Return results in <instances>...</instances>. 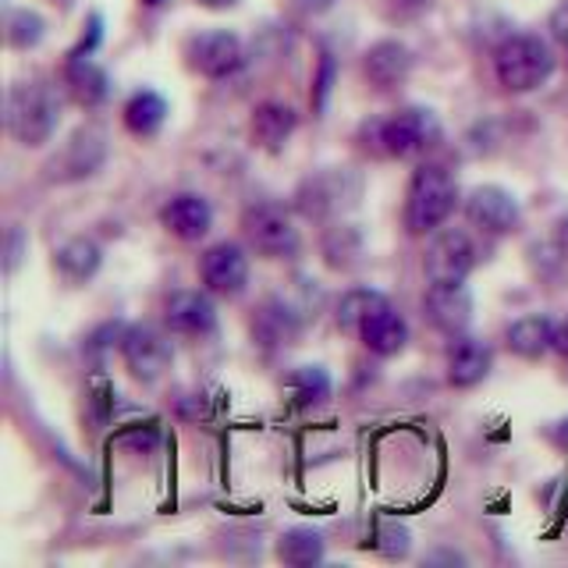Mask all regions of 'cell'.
Returning <instances> with one entry per match:
<instances>
[{"mask_svg":"<svg viewBox=\"0 0 568 568\" xmlns=\"http://www.w3.org/2000/svg\"><path fill=\"white\" fill-rule=\"evenodd\" d=\"M103 263V248L97 239H85V235H75L68 239L58 253H53V271L61 274L64 284H85L93 281L97 271Z\"/></svg>","mask_w":568,"mask_h":568,"instance_id":"obj_20","label":"cell"},{"mask_svg":"<svg viewBox=\"0 0 568 568\" xmlns=\"http://www.w3.org/2000/svg\"><path fill=\"white\" fill-rule=\"evenodd\" d=\"M550 36H555L558 47L568 53V0H565V4H558L555 14H550Z\"/></svg>","mask_w":568,"mask_h":568,"instance_id":"obj_29","label":"cell"},{"mask_svg":"<svg viewBox=\"0 0 568 568\" xmlns=\"http://www.w3.org/2000/svg\"><path fill=\"white\" fill-rule=\"evenodd\" d=\"M494 75L508 93H532L555 75V50L532 32L508 36L494 53Z\"/></svg>","mask_w":568,"mask_h":568,"instance_id":"obj_3","label":"cell"},{"mask_svg":"<svg viewBox=\"0 0 568 568\" xmlns=\"http://www.w3.org/2000/svg\"><path fill=\"white\" fill-rule=\"evenodd\" d=\"M200 281L210 295L239 298L248 288V256L235 242H217L200 256Z\"/></svg>","mask_w":568,"mask_h":568,"instance_id":"obj_10","label":"cell"},{"mask_svg":"<svg viewBox=\"0 0 568 568\" xmlns=\"http://www.w3.org/2000/svg\"><path fill=\"white\" fill-rule=\"evenodd\" d=\"M118 352H121L124 369H129L132 381H139V384L160 381L171 369V359H174L171 337L160 327H153V324L124 327L121 337H118Z\"/></svg>","mask_w":568,"mask_h":568,"instance_id":"obj_7","label":"cell"},{"mask_svg":"<svg viewBox=\"0 0 568 568\" xmlns=\"http://www.w3.org/2000/svg\"><path fill=\"white\" fill-rule=\"evenodd\" d=\"M466 221L473 227L484 231V235L505 239V235H511V231L523 224V210H519V200H515L508 189H501V185H476L466 195Z\"/></svg>","mask_w":568,"mask_h":568,"instance_id":"obj_9","label":"cell"},{"mask_svg":"<svg viewBox=\"0 0 568 568\" xmlns=\"http://www.w3.org/2000/svg\"><path fill=\"white\" fill-rule=\"evenodd\" d=\"M359 192H363V182L352 171L331 168V171L310 174L306 182L298 185L295 210L310 221H331V217H342L348 206H355Z\"/></svg>","mask_w":568,"mask_h":568,"instance_id":"obj_6","label":"cell"},{"mask_svg":"<svg viewBox=\"0 0 568 568\" xmlns=\"http://www.w3.org/2000/svg\"><path fill=\"white\" fill-rule=\"evenodd\" d=\"M440 121L426 106H402V111L377 121V150L395 160H419L440 146Z\"/></svg>","mask_w":568,"mask_h":568,"instance_id":"obj_5","label":"cell"},{"mask_svg":"<svg viewBox=\"0 0 568 568\" xmlns=\"http://www.w3.org/2000/svg\"><path fill=\"white\" fill-rule=\"evenodd\" d=\"M359 253H363V242L359 235H355V227L348 224H334L327 231L324 239V256L331 266H337V271H348L352 263H359Z\"/></svg>","mask_w":568,"mask_h":568,"instance_id":"obj_27","label":"cell"},{"mask_svg":"<svg viewBox=\"0 0 568 568\" xmlns=\"http://www.w3.org/2000/svg\"><path fill=\"white\" fill-rule=\"evenodd\" d=\"M458 206V182L448 168L419 164L405 189V231L413 239H426L448 224Z\"/></svg>","mask_w":568,"mask_h":568,"instance_id":"obj_2","label":"cell"},{"mask_svg":"<svg viewBox=\"0 0 568 568\" xmlns=\"http://www.w3.org/2000/svg\"><path fill=\"white\" fill-rule=\"evenodd\" d=\"M8 135L26 150H40L61 124V97L47 79H26L8 89L4 100Z\"/></svg>","mask_w":568,"mask_h":568,"instance_id":"obj_1","label":"cell"},{"mask_svg":"<svg viewBox=\"0 0 568 568\" xmlns=\"http://www.w3.org/2000/svg\"><path fill=\"white\" fill-rule=\"evenodd\" d=\"M189 64L206 79H227L235 75L245 61V47L235 32L227 29H210L189 40Z\"/></svg>","mask_w":568,"mask_h":568,"instance_id":"obj_11","label":"cell"},{"mask_svg":"<svg viewBox=\"0 0 568 568\" xmlns=\"http://www.w3.org/2000/svg\"><path fill=\"white\" fill-rule=\"evenodd\" d=\"M164 324L171 334L182 337H206L217 331V306H213L210 292H174L164 306Z\"/></svg>","mask_w":568,"mask_h":568,"instance_id":"obj_15","label":"cell"},{"mask_svg":"<svg viewBox=\"0 0 568 568\" xmlns=\"http://www.w3.org/2000/svg\"><path fill=\"white\" fill-rule=\"evenodd\" d=\"M555 352H558L561 359L568 363V320H561L558 331H555Z\"/></svg>","mask_w":568,"mask_h":568,"instance_id":"obj_30","label":"cell"},{"mask_svg":"<svg viewBox=\"0 0 568 568\" xmlns=\"http://www.w3.org/2000/svg\"><path fill=\"white\" fill-rule=\"evenodd\" d=\"M43 18L36 14V11H14L11 14V22H8V43L11 47H18V50H29V47H36L43 40Z\"/></svg>","mask_w":568,"mask_h":568,"instance_id":"obj_28","label":"cell"},{"mask_svg":"<svg viewBox=\"0 0 568 568\" xmlns=\"http://www.w3.org/2000/svg\"><path fill=\"white\" fill-rule=\"evenodd\" d=\"M387 306H390V298L384 292H377V288H352L348 295H342V302H337V327L359 337V331L381 310H387Z\"/></svg>","mask_w":568,"mask_h":568,"instance_id":"obj_23","label":"cell"},{"mask_svg":"<svg viewBox=\"0 0 568 568\" xmlns=\"http://www.w3.org/2000/svg\"><path fill=\"white\" fill-rule=\"evenodd\" d=\"M359 342H363L373 355H381V359H390V355H402L405 345H408V324H405V316H402L395 306L381 310V313L373 316L369 324L359 331Z\"/></svg>","mask_w":568,"mask_h":568,"instance_id":"obj_21","label":"cell"},{"mask_svg":"<svg viewBox=\"0 0 568 568\" xmlns=\"http://www.w3.org/2000/svg\"><path fill=\"white\" fill-rule=\"evenodd\" d=\"M555 331H558V324L550 316L529 313V316H519L508 327L505 342H508L511 355H519V359H526V363H537L550 348H555Z\"/></svg>","mask_w":568,"mask_h":568,"instance_id":"obj_19","label":"cell"},{"mask_svg":"<svg viewBox=\"0 0 568 568\" xmlns=\"http://www.w3.org/2000/svg\"><path fill=\"white\" fill-rule=\"evenodd\" d=\"M160 224H164V231L174 239L200 242L213 227V206L200 192H178L160 206Z\"/></svg>","mask_w":568,"mask_h":568,"instance_id":"obj_14","label":"cell"},{"mask_svg":"<svg viewBox=\"0 0 568 568\" xmlns=\"http://www.w3.org/2000/svg\"><path fill=\"white\" fill-rule=\"evenodd\" d=\"M203 8H210V11H227V8H235L239 0H200Z\"/></svg>","mask_w":568,"mask_h":568,"instance_id":"obj_32","label":"cell"},{"mask_svg":"<svg viewBox=\"0 0 568 568\" xmlns=\"http://www.w3.org/2000/svg\"><path fill=\"white\" fill-rule=\"evenodd\" d=\"M68 89L85 106H93V103H100L106 97V75L93 61H89V53H85V58H75V53H71V61H68Z\"/></svg>","mask_w":568,"mask_h":568,"instance_id":"obj_25","label":"cell"},{"mask_svg":"<svg viewBox=\"0 0 568 568\" xmlns=\"http://www.w3.org/2000/svg\"><path fill=\"white\" fill-rule=\"evenodd\" d=\"M103 160H106V135L97 129V124H85V129H79L68 139V146L50 164V171L58 182H79V178H89L93 171H100Z\"/></svg>","mask_w":568,"mask_h":568,"instance_id":"obj_13","label":"cell"},{"mask_svg":"<svg viewBox=\"0 0 568 568\" xmlns=\"http://www.w3.org/2000/svg\"><path fill=\"white\" fill-rule=\"evenodd\" d=\"M298 124V114L292 111L288 103L281 100H266L253 111V121H248V132H253V142L266 153H281L288 146V139Z\"/></svg>","mask_w":568,"mask_h":568,"instance_id":"obj_17","label":"cell"},{"mask_svg":"<svg viewBox=\"0 0 568 568\" xmlns=\"http://www.w3.org/2000/svg\"><path fill=\"white\" fill-rule=\"evenodd\" d=\"M242 239L263 260H295L302 253V235L292 210L274 200H260L242 213Z\"/></svg>","mask_w":568,"mask_h":568,"instance_id":"obj_4","label":"cell"},{"mask_svg":"<svg viewBox=\"0 0 568 568\" xmlns=\"http://www.w3.org/2000/svg\"><path fill=\"white\" fill-rule=\"evenodd\" d=\"M295 4L306 11V14H324V11L334 8V0H295Z\"/></svg>","mask_w":568,"mask_h":568,"instance_id":"obj_31","label":"cell"},{"mask_svg":"<svg viewBox=\"0 0 568 568\" xmlns=\"http://www.w3.org/2000/svg\"><path fill=\"white\" fill-rule=\"evenodd\" d=\"M494 352L487 342H479L473 334H458L448 345V384L458 390H469L490 377Z\"/></svg>","mask_w":568,"mask_h":568,"instance_id":"obj_16","label":"cell"},{"mask_svg":"<svg viewBox=\"0 0 568 568\" xmlns=\"http://www.w3.org/2000/svg\"><path fill=\"white\" fill-rule=\"evenodd\" d=\"M327 555V547H324V537L313 529H288V532H281V540H277V558L284 565H295V568H310V565H320Z\"/></svg>","mask_w":568,"mask_h":568,"instance_id":"obj_24","label":"cell"},{"mask_svg":"<svg viewBox=\"0 0 568 568\" xmlns=\"http://www.w3.org/2000/svg\"><path fill=\"white\" fill-rule=\"evenodd\" d=\"M168 121V100L156 89H139V93L124 103V129L139 139H153Z\"/></svg>","mask_w":568,"mask_h":568,"instance_id":"obj_22","label":"cell"},{"mask_svg":"<svg viewBox=\"0 0 568 568\" xmlns=\"http://www.w3.org/2000/svg\"><path fill=\"white\" fill-rule=\"evenodd\" d=\"M366 79L377 89H395L413 75V50L398 40H381L366 50Z\"/></svg>","mask_w":568,"mask_h":568,"instance_id":"obj_18","label":"cell"},{"mask_svg":"<svg viewBox=\"0 0 568 568\" xmlns=\"http://www.w3.org/2000/svg\"><path fill=\"white\" fill-rule=\"evenodd\" d=\"M476 266V245L462 227L434 231L423 256V274L430 284H462Z\"/></svg>","mask_w":568,"mask_h":568,"instance_id":"obj_8","label":"cell"},{"mask_svg":"<svg viewBox=\"0 0 568 568\" xmlns=\"http://www.w3.org/2000/svg\"><path fill=\"white\" fill-rule=\"evenodd\" d=\"M423 313L426 320L448 337L469 334L473 324V292L462 284H430L423 295Z\"/></svg>","mask_w":568,"mask_h":568,"instance_id":"obj_12","label":"cell"},{"mask_svg":"<svg viewBox=\"0 0 568 568\" xmlns=\"http://www.w3.org/2000/svg\"><path fill=\"white\" fill-rule=\"evenodd\" d=\"M288 390L302 405H320L331 398V377L324 366H298L288 377Z\"/></svg>","mask_w":568,"mask_h":568,"instance_id":"obj_26","label":"cell"}]
</instances>
